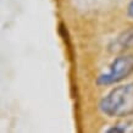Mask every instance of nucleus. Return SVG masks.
I'll use <instances>...</instances> for the list:
<instances>
[{
    "instance_id": "obj_1",
    "label": "nucleus",
    "mask_w": 133,
    "mask_h": 133,
    "mask_svg": "<svg viewBox=\"0 0 133 133\" xmlns=\"http://www.w3.org/2000/svg\"><path fill=\"white\" fill-rule=\"evenodd\" d=\"M99 109L109 117L133 115V82L111 89L99 103Z\"/></svg>"
},
{
    "instance_id": "obj_2",
    "label": "nucleus",
    "mask_w": 133,
    "mask_h": 133,
    "mask_svg": "<svg viewBox=\"0 0 133 133\" xmlns=\"http://www.w3.org/2000/svg\"><path fill=\"white\" fill-rule=\"evenodd\" d=\"M133 73V55L125 54L117 56L109 66V71L101 73L97 78L98 85H111L123 81Z\"/></svg>"
},
{
    "instance_id": "obj_3",
    "label": "nucleus",
    "mask_w": 133,
    "mask_h": 133,
    "mask_svg": "<svg viewBox=\"0 0 133 133\" xmlns=\"http://www.w3.org/2000/svg\"><path fill=\"white\" fill-rule=\"evenodd\" d=\"M133 48V26L128 27L117 36L116 41L114 42L112 50H127Z\"/></svg>"
},
{
    "instance_id": "obj_4",
    "label": "nucleus",
    "mask_w": 133,
    "mask_h": 133,
    "mask_svg": "<svg viewBox=\"0 0 133 133\" xmlns=\"http://www.w3.org/2000/svg\"><path fill=\"white\" fill-rule=\"evenodd\" d=\"M106 132L108 133H123V132H126V128H125V126H114L111 128L106 129Z\"/></svg>"
},
{
    "instance_id": "obj_5",
    "label": "nucleus",
    "mask_w": 133,
    "mask_h": 133,
    "mask_svg": "<svg viewBox=\"0 0 133 133\" xmlns=\"http://www.w3.org/2000/svg\"><path fill=\"white\" fill-rule=\"evenodd\" d=\"M127 15H128V17L133 18V0L129 1L128 6H127Z\"/></svg>"
}]
</instances>
